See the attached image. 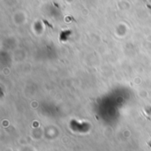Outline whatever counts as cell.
<instances>
[{"label": "cell", "instance_id": "1", "mask_svg": "<svg viewBox=\"0 0 151 151\" xmlns=\"http://www.w3.org/2000/svg\"><path fill=\"white\" fill-rule=\"evenodd\" d=\"M148 145H149V146L151 148V142H148Z\"/></svg>", "mask_w": 151, "mask_h": 151}]
</instances>
